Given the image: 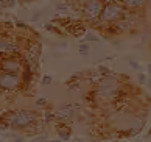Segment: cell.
I'll use <instances>...</instances> for the list:
<instances>
[{
	"label": "cell",
	"mask_w": 151,
	"mask_h": 142,
	"mask_svg": "<svg viewBox=\"0 0 151 142\" xmlns=\"http://www.w3.org/2000/svg\"><path fill=\"white\" fill-rule=\"evenodd\" d=\"M0 125H5L14 131H37L39 114L30 108H20V109H11L0 116Z\"/></svg>",
	"instance_id": "cell-1"
},
{
	"label": "cell",
	"mask_w": 151,
	"mask_h": 142,
	"mask_svg": "<svg viewBox=\"0 0 151 142\" xmlns=\"http://www.w3.org/2000/svg\"><path fill=\"white\" fill-rule=\"evenodd\" d=\"M122 92V83L119 77L109 75V77H97L93 84V97L95 100L101 103H112L119 99Z\"/></svg>",
	"instance_id": "cell-2"
},
{
	"label": "cell",
	"mask_w": 151,
	"mask_h": 142,
	"mask_svg": "<svg viewBox=\"0 0 151 142\" xmlns=\"http://www.w3.org/2000/svg\"><path fill=\"white\" fill-rule=\"evenodd\" d=\"M128 11L122 7L120 3H104L101 14H100V20H98V27L103 28H112L117 25L120 20L126 17Z\"/></svg>",
	"instance_id": "cell-3"
},
{
	"label": "cell",
	"mask_w": 151,
	"mask_h": 142,
	"mask_svg": "<svg viewBox=\"0 0 151 142\" xmlns=\"http://www.w3.org/2000/svg\"><path fill=\"white\" fill-rule=\"evenodd\" d=\"M103 0H83L81 2V14L86 22L91 25H98L100 14L103 9Z\"/></svg>",
	"instance_id": "cell-4"
},
{
	"label": "cell",
	"mask_w": 151,
	"mask_h": 142,
	"mask_svg": "<svg viewBox=\"0 0 151 142\" xmlns=\"http://www.w3.org/2000/svg\"><path fill=\"white\" fill-rule=\"evenodd\" d=\"M24 80L22 73H9V72H0V92L3 94H14L22 89Z\"/></svg>",
	"instance_id": "cell-5"
},
{
	"label": "cell",
	"mask_w": 151,
	"mask_h": 142,
	"mask_svg": "<svg viewBox=\"0 0 151 142\" xmlns=\"http://www.w3.org/2000/svg\"><path fill=\"white\" fill-rule=\"evenodd\" d=\"M20 44L13 36H3L0 35V58L2 56H19L20 53Z\"/></svg>",
	"instance_id": "cell-6"
},
{
	"label": "cell",
	"mask_w": 151,
	"mask_h": 142,
	"mask_svg": "<svg viewBox=\"0 0 151 142\" xmlns=\"http://www.w3.org/2000/svg\"><path fill=\"white\" fill-rule=\"evenodd\" d=\"M25 69V62L19 56H2L0 58V72L22 73Z\"/></svg>",
	"instance_id": "cell-7"
},
{
	"label": "cell",
	"mask_w": 151,
	"mask_h": 142,
	"mask_svg": "<svg viewBox=\"0 0 151 142\" xmlns=\"http://www.w3.org/2000/svg\"><path fill=\"white\" fill-rule=\"evenodd\" d=\"M75 112H76V106L73 103H65V105H61L53 114L56 123H69L75 117Z\"/></svg>",
	"instance_id": "cell-8"
},
{
	"label": "cell",
	"mask_w": 151,
	"mask_h": 142,
	"mask_svg": "<svg viewBox=\"0 0 151 142\" xmlns=\"http://www.w3.org/2000/svg\"><path fill=\"white\" fill-rule=\"evenodd\" d=\"M147 3H148V0H120V5L128 11V13L142 11V9H145Z\"/></svg>",
	"instance_id": "cell-9"
},
{
	"label": "cell",
	"mask_w": 151,
	"mask_h": 142,
	"mask_svg": "<svg viewBox=\"0 0 151 142\" xmlns=\"http://www.w3.org/2000/svg\"><path fill=\"white\" fill-rule=\"evenodd\" d=\"M56 133H58V139L67 142L72 136V130H70L69 125H65V123H58L56 125Z\"/></svg>",
	"instance_id": "cell-10"
},
{
	"label": "cell",
	"mask_w": 151,
	"mask_h": 142,
	"mask_svg": "<svg viewBox=\"0 0 151 142\" xmlns=\"http://www.w3.org/2000/svg\"><path fill=\"white\" fill-rule=\"evenodd\" d=\"M42 119H44V123H45V125H50V123H52V122L55 120V114H53V111L47 108V109L42 112Z\"/></svg>",
	"instance_id": "cell-11"
},
{
	"label": "cell",
	"mask_w": 151,
	"mask_h": 142,
	"mask_svg": "<svg viewBox=\"0 0 151 142\" xmlns=\"http://www.w3.org/2000/svg\"><path fill=\"white\" fill-rule=\"evenodd\" d=\"M78 53H80L81 56H87L89 53H91V45H89V42L81 41L80 47H78Z\"/></svg>",
	"instance_id": "cell-12"
},
{
	"label": "cell",
	"mask_w": 151,
	"mask_h": 142,
	"mask_svg": "<svg viewBox=\"0 0 151 142\" xmlns=\"http://www.w3.org/2000/svg\"><path fill=\"white\" fill-rule=\"evenodd\" d=\"M97 73L100 77H109V75H112V72H111L109 67H106V66H98L97 67Z\"/></svg>",
	"instance_id": "cell-13"
},
{
	"label": "cell",
	"mask_w": 151,
	"mask_h": 142,
	"mask_svg": "<svg viewBox=\"0 0 151 142\" xmlns=\"http://www.w3.org/2000/svg\"><path fill=\"white\" fill-rule=\"evenodd\" d=\"M128 64H129L131 69L140 72V62H139L137 59H134V58H131V56H129V58H128Z\"/></svg>",
	"instance_id": "cell-14"
},
{
	"label": "cell",
	"mask_w": 151,
	"mask_h": 142,
	"mask_svg": "<svg viewBox=\"0 0 151 142\" xmlns=\"http://www.w3.org/2000/svg\"><path fill=\"white\" fill-rule=\"evenodd\" d=\"M84 39H86L84 42H98L100 41V38L97 35H93V33H91V31L84 33Z\"/></svg>",
	"instance_id": "cell-15"
},
{
	"label": "cell",
	"mask_w": 151,
	"mask_h": 142,
	"mask_svg": "<svg viewBox=\"0 0 151 142\" xmlns=\"http://www.w3.org/2000/svg\"><path fill=\"white\" fill-rule=\"evenodd\" d=\"M48 99H45V97H39L37 100H36V106H39V108H48Z\"/></svg>",
	"instance_id": "cell-16"
},
{
	"label": "cell",
	"mask_w": 151,
	"mask_h": 142,
	"mask_svg": "<svg viewBox=\"0 0 151 142\" xmlns=\"http://www.w3.org/2000/svg\"><path fill=\"white\" fill-rule=\"evenodd\" d=\"M52 83H53V77H52V75H44L42 80H41V84H42V86H50Z\"/></svg>",
	"instance_id": "cell-17"
},
{
	"label": "cell",
	"mask_w": 151,
	"mask_h": 142,
	"mask_svg": "<svg viewBox=\"0 0 151 142\" xmlns=\"http://www.w3.org/2000/svg\"><path fill=\"white\" fill-rule=\"evenodd\" d=\"M81 80V73H73L72 77H69L67 78V81H65V84H70V83H76V81H80Z\"/></svg>",
	"instance_id": "cell-18"
},
{
	"label": "cell",
	"mask_w": 151,
	"mask_h": 142,
	"mask_svg": "<svg viewBox=\"0 0 151 142\" xmlns=\"http://www.w3.org/2000/svg\"><path fill=\"white\" fill-rule=\"evenodd\" d=\"M137 80L140 84H147V80H148V75L147 73H142V72H139V75H137Z\"/></svg>",
	"instance_id": "cell-19"
},
{
	"label": "cell",
	"mask_w": 151,
	"mask_h": 142,
	"mask_svg": "<svg viewBox=\"0 0 151 142\" xmlns=\"http://www.w3.org/2000/svg\"><path fill=\"white\" fill-rule=\"evenodd\" d=\"M64 2L69 5V7H78V5H81L83 0H64Z\"/></svg>",
	"instance_id": "cell-20"
},
{
	"label": "cell",
	"mask_w": 151,
	"mask_h": 142,
	"mask_svg": "<svg viewBox=\"0 0 151 142\" xmlns=\"http://www.w3.org/2000/svg\"><path fill=\"white\" fill-rule=\"evenodd\" d=\"M45 30L52 31V33H56V35H59V33H61L56 27H55V25H50V24H47V25H45Z\"/></svg>",
	"instance_id": "cell-21"
},
{
	"label": "cell",
	"mask_w": 151,
	"mask_h": 142,
	"mask_svg": "<svg viewBox=\"0 0 151 142\" xmlns=\"http://www.w3.org/2000/svg\"><path fill=\"white\" fill-rule=\"evenodd\" d=\"M56 9H59V11H67V9H69V5H67L65 2H61V3L56 5Z\"/></svg>",
	"instance_id": "cell-22"
},
{
	"label": "cell",
	"mask_w": 151,
	"mask_h": 142,
	"mask_svg": "<svg viewBox=\"0 0 151 142\" xmlns=\"http://www.w3.org/2000/svg\"><path fill=\"white\" fill-rule=\"evenodd\" d=\"M41 17H42V13H41V11H37V13H35V14L31 16V22H36V20H39Z\"/></svg>",
	"instance_id": "cell-23"
},
{
	"label": "cell",
	"mask_w": 151,
	"mask_h": 142,
	"mask_svg": "<svg viewBox=\"0 0 151 142\" xmlns=\"http://www.w3.org/2000/svg\"><path fill=\"white\" fill-rule=\"evenodd\" d=\"M69 86V91H75L80 88V81H76V83H70V84H67Z\"/></svg>",
	"instance_id": "cell-24"
},
{
	"label": "cell",
	"mask_w": 151,
	"mask_h": 142,
	"mask_svg": "<svg viewBox=\"0 0 151 142\" xmlns=\"http://www.w3.org/2000/svg\"><path fill=\"white\" fill-rule=\"evenodd\" d=\"M103 3H120V0H103Z\"/></svg>",
	"instance_id": "cell-25"
},
{
	"label": "cell",
	"mask_w": 151,
	"mask_h": 142,
	"mask_svg": "<svg viewBox=\"0 0 151 142\" xmlns=\"http://www.w3.org/2000/svg\"><path fill=\"white\" fill-rule=\"evenodd\" d=\"M14 142H24V138H22V136H17V138L14 139Z\"/></svg>",
	"instance_id": "cell-26"
},
{
	"label": "cell",
	"mask_w": 151,
	"mask_h": 142,
	"mask_svg": "<svg viewBox=\"0 0 151 142\" xmlns=\"http://www.w3.org/2000/svg\"><path fill=\"white\" fill-rule=\"evenodd\" d=\"M147 86H148V89H151V77H148V80H147Z\"/></svg>",
	"instance_id": "cell-27"
},
{
	"label": "cell",
	"mask_w": 151,
	"mask_h": 142,
	"mask_svg": "<svg viewBox=\"0 0 151 142\" xmlns=\"http://www.w3.org/2000/svg\"><path fill=\"white\" fill-rule=\"evenodd\" d=\"M33 142H45V139H44V138H39V139H35Z\"/></svg>",
	"instance_id": "cell-28"
},
{
	"label": "cell",
	"mask_w": 151,
	"mask_h": 142,
	"mask_svg": "<svg viewBox=\"0 0 151 142\" xmlns=\"http://www.w3.org/2000/svg\"><path fill=\"white\" fill-rule=\"evenodd\" d=\"M147 69H148V75H151V62L147 66Z\"/></svg>",
	"instance_id": "cell-29"
},
{
	"label": "cell",
	"mask_w": 151,
	"mask_h": 142,
	"mask_svg": "<svg viewBox=\"0 0 151 142\" xmlns=\"http://www.w3.org/2000/svg\"><path fill=\"white\" fill-rule=\"evenodd\" d=\"M48 142H63L61 139H52V141H48Z\"/></svg>",
	"instance_id": "cell-30"
},
{
	"label": "cell",
	"mask_w": 151,
	"mask_h": 142,
	"mask_svg": "<svg viewBox=\"0 0 151 142\" xmlns=\"http://www.w3.org/2000/svg\"><path fill=\"white\" fill-rule=\"evenodd\" d=\"M24 3H31V2H35V0H22Z\"/></svg>",
	"instance_id": "cell-31"
},
{
	"label": "cell",
	"mask_w": 151,
	"mask_h": 142,
	"mask_svg": "<svg viewBox=\"0 0 151 142\" xmlns=\"http://www.w3.org/2000/svg\"><path fill=\"white\" fill-rule=\"evenodd\" d=\"M2 8H3V7H2V0H0V9H2Z\"/></svg>",
	"instance_id": "cell-32"
},
{
	"label": "cell",
	"mask_w": 151,
	"mask_h": 142,
	"mask_svg": "<svg viewBox=\"0 0 151 142\" xmlns=\"http://www.w3.org/2000/svg\"><path fill=\"white\" fill-rule=\"evenodd\" d=\"M76 142H83V141H76Z\"/></svg>",
	"instance_id": "cell-33"
}]
</instances>
